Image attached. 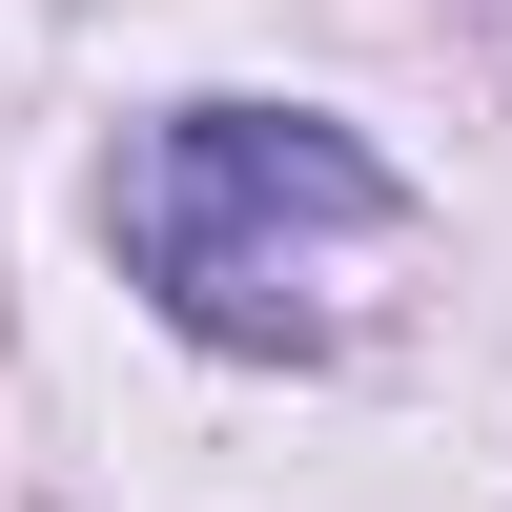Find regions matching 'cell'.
<instances>
[{"label": "cell", "mask_w": 512, "mask_h": 512, "mask_svg": "<svg viewBox=\"0 0 512 512\" xmlns=\"http://www.w3.org/2000/svg\"><path fill=\"white\" fill-rule=\"evenodd\" d=\"M390 226H410V185L349 123H308V103H185L123 164V267H144L164 328H205V349H308L328 267L390 246Z\"/></svg>", "instance_id": "6da1fadb"}]
</instances>
